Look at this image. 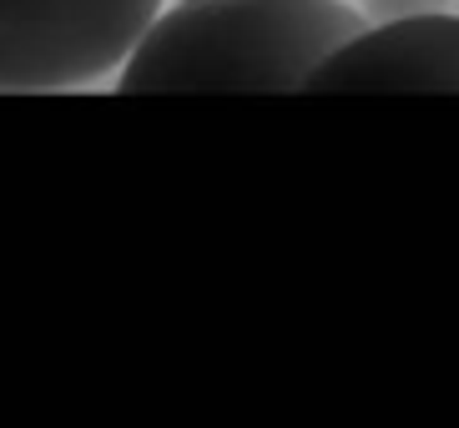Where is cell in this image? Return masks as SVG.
Instances as JSON below:
<instances>
[{
  "label": "cell",
  "instance_id": "cell-1",
  "mask_svg": "<svg viewBox=\"0 0 459 428\" xmlns=\"http://www.w3.org/2000/svg\"><path fill=\"white\" fill-rule=\"evenodd\" d=\"M368 21L343 0H177L122 61L136 91H308V76Z\"/></svg>",
  "mask_w": 459,
  "mask_h": 428
},
{
  "label": "cell",
  "instance_id": "cell-2",
  "mask_svg": "<svg viewBox=\"0 0 459 428\" xmlns=\"http://www.w3.org/2000/svg\"><path fill=\"white\" fill-rule=\"evenodd\" d=\"M162 0H0V91H66L126 61Z\"/></svg>",
  "mask_w": 459,
  "mask_h": 428
},
{
  "label": "cell",
  "instance_id": "cell-3",
  "mask_svg": "<svg viewBox=\"0 0 459 428\" xmlns=\"http://www.w3.org/2000/svg\"><path fill=\"white\" fill-rule=\"evenodd\" d=\"M308 91H459V15L374 21L313 71Z\"/></svg>",
  "mask_w": 459,
  "mask_h": 428
},
{
  "label": "cell",
  "instance_id": "cell-4",
  "mask_svg": "<svg viewBox=\"0 0 459 428\" xmlns=\"http://www.w3.org/2000/svg\"><path fill=\"white\" fill-rule=\"evenodd\" d=\"M449 11V0H364V21H404V15H429Z\"/></svg>",
  "mask_w": 459,
  "mask_h": 428
}]
</instances>
